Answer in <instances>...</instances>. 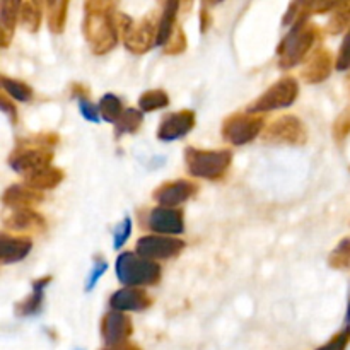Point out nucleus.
Listing matches in <instances>:
<instances>
[{"label": "nucleus", "mask_w": 350, "mask_h": 350, "mask_svg": "<svg viewBox=\"0 0 350 350\" xmlns=\"http://www.w3.org/2000/svg\"><path fill=\"white\" fill-rule=\"evenodd\" d=\"M116 275L120 282L129 287L150 286L159 280L161 267L135 253H123L116 260Z\"/></svg>", "instance_id": "f257e3e1"}, {"label": "nucleus", "mask_w": 350, "mask_h": 350, "mask_svg": "<svg viewBox=\"0 0 350 350\" xmlns=\"http://www.w3.org/2000/svg\"><path fill=\"white\" fill-rule=\"evenodd\" d=\"M188 171L193 176L207 178V180H219L231 164V152L229 150H187Z\"/></svg>", "instance_id": "f03ea898"}, {"label": "nucleus", "mask_w": 350, "mask_h": 350, "mask_svg": "<svg viewBox=\"0 0 350 350\" xmlns=\"http://www.w3.org/2000/svg\"><path fill=\"white\" fill-rule=\"evenodd\" d=\"M103 3H94V12L88 14V21H85V34L94 44L96 51H106L115 44L116 34L115 27H113L111 19L106 12H101Z\"/></svg>", "instance_id": "7ed1b4c3"}, {"label": "nucleus", "mask_w": 350, "mask_h": 350, "mask_svg": "<svg viewBox=\"0 0 350 350\" xmlns=\"http://www.w3.org/2000/svg\"><path fill=\"white\" fill-rule=\"evenodd\" d=\"M297 96V84L294 79H284V81L277 82L273 88H270L255 105L250 106L248 113H258V111H269V109L275 108H286L294 103Z\"/></svg>", "instance_id": "20e7f679"}, {"label": "nucleus", "mask_w": 350, "mask_h": 350, "mask_svg": "<svg viewBox=\"0 0 350 350\" xmlns=\"http://www.w3.org/2000/svg\"><path fill=\"white\" fill-rule=\"evenodd\" d=\"M314 38H317V29L313 27H296L291 31V34L284 41L282 50H280V65L291 67V65L297 64L311 48Z\"/></svg>", "instance_id": "39448f33"}, {"label": "nucleus", "mask_w": 350, "mask_h": 350, "mask_svg": "<svg viewBox=\"0 0 350 350\" xmlns=\"http://www.w3.org/2000/svg\"><path fill=\"white\" fill-rule=\"evenodd\" d=\"M185 243L167 236H144L137 243V255L147 260H166L178 255Z\"/></svg>", "instance_id": "423d86ee"}, {"label": "nucleus", "mask_w": 350, "mask_h": 350, "mask_svg": "<svg viewBox=\"0 0 350 350\" xmlns=\"http://www.w3.org/2000/svg\"><path fill=\"white\" fill-rule=\"evenodd\" d=\"M262 118H255V116L250 115H236L226 122L224 129H222V135L228 142L234 144V146H241V144L255 139L260 130H262Z\"/></svg>", "instance_id": "0eeeda50"}, {"label": "nucleus", "mask_w": 350, "mask_h": 350, "mask_svg": "<svg viewBox=\"0 0 350 350\" xmlns=\"http://www.w3.org/2000/svg\"><path fill=\"white\" fill-rule=\"evenodd\" d=\"M147 226L150 231L157 232V234H181L185 229L181 212L167 207L154 208L150 212Z\"/></svg>", "instance_id": "6e6552de"}, {"label": "nucleus", "mask_w": 350, "mask_h": 350, "mask_svg": "<svg viewBox=\"0 0 350 350\" xmlns=\"http://www.w3.org/2000/svg\"><path fill=\"white\" fill-rule=\"evenodd\" d=\"M51 152L44 149H24L16 154L12 159V167L17 173H23L26 176L38 173V171L50 167Z\"/></svg>", "instance_id": "1a4fd4ad"}, {"label": "nucleus", "mask_w": 350, "mask_h": 350, "mask_svg": "<svg viewBox=\"0 0 350 350\" xmlns=\"http://www.w3.org/2000/svg\"><path fill=\"white\" fill-rule=\"evenodd\" d=\"M267 139L275 140V142L299 144L304 140L303 125L294 116H284L270 126L267 132Z\"/></svg>", "instance_id": "9d476101"}, {"label": "nucleus", "mask_w": 350, "mask_h": 350, "mask_svg": "<svg viewBox=\"0 0 350 350\" xmlns=\"http://www.w3.org/2000/svg\"><path fill=\"white\" fill-rule=\"evenodd\" d=\"M195 116L190 111L171 113L163 120L159 126V139L161 140H174L181 139L193 129Z\"/></svg>", "instance_id": "9b49d317"}, {"label": "nucleus", "mask_w": 350, "mask_h": 350, "mask_svg": "<svg viewBox=\"0 0 350 350\" xmlns=\"http://www.w3.org/2000/svg\"><path fill=\"white\" fill-rule=\"evenodd\" d=\"M150 304V297L140 287H125L111 297V306L118 311H140Z\"/></svg>", "instance_id": "f8f14e48"}, {"label": "nucleus", "mask_w": 350, "mask_h": 350, "mask_svg": "<svg viewBox=\"0 0 350 350\" xmlns=\"http://www.w3.org/2000/svg\"><path fill=\"white\" fill-rule=\"evenodd\" d=\"M130 332H132V323L122 313H109L103 321V335L108 345L125 344Z\"/></svg>", "instance_id": "ddd939ff"}, {"label": "nucleus", "mask_w": 350, "mask_h": 350, "mask_svg": "<svg viewBox=\"0 0 350 350\" xmlns=\"http://www.w3.org/2000/svg\"><path fill=\"white\" fill-rule=\"evenodd\" d=\"M193 191L195 187L188 181H174V183H170L161 188V190H157L156 200L159 202L161 207L173 208L176 205L183 204L185 200H188L193 195Z\"/></svg>", "instance_id": "4468645a"}, {"label": "nucleus", "mask_w": 350, "mask_h": 350, "mask_svg": "<svg viewBox=\"0 0 350 350\" xmlns=\"http://www.w3.org/2000/svg\"><path fill=\"white\" fill-rule=\"evenodd\" d=\"M31 241L19 236L2 234V260L3 263L19 262L29 253Z\"/></svg>", "instance_id": "2eb2a0df"}, {"label": "nucleus", "mask_w": 350, "mask_h": 350, "mask_svg": "<svg viewBox=\"0 0 350 350\" xmlns=\"http://www.w3.org/2000/svg\"><path fill=\"white\" fill-rule=\"evenodd\" d=\"M328 74H330V53L318 51V53H314L313 60L308 64L303 77L308 79L310 82H318L323 81Z\"/></svg>", "instance_id": "dca6fc26"}, {"label": "nucleus", "mask_w": 350, "mask_h": 350, "mask_svg": "<svg viewBox=\"0 0 350 350\" xmlns=\"http://www.w3.org/2000/svg\"><path fill=\"white\" fill-rule=\"evenodd\" d=\"M29 180H27V183H29L31 188H34V190H46V188H53L57 187L58 183H60L62 180V173L58 170H55V167H44V170L38 171V173L31 174V176H27Z\"/></svg>", "instance_id": "f3484780"}, {"label": "nucleus", "mask_w": 350, "mask_h": 350, "mask_svg": "<svg viewBox=\"0 0 350 350\" xmlns=\"http://www.w3.org/2000/svg\"><path fill=\"white\" fill-rule=\"evenodd\" d=\"M40 198L41 197L36 191L26 190V188L21 187H14L7 190L3 200H5V204L10 205V207H29V205H33L34 202H38Z\"/></svg>", "instance_id": "a211bd4d"}, {"label": "nucleus", "mask_w": 350, "mask_h": 350, "mask_svg": "<svg viewBox=\"0 0 350 350\" xmlns=\"http://www.w3.org/2000/svg\"><path fill=\"white\" fill-rule=\"evenodd\" d=\"M178 9V3L170 2L166 3V9L163 12V19H161L159 27H157V43L164 44L170 41L171 33H173V27H174V12Z\"/></svg>", "instance_id": "6ab92c4d"}, {"label": "nucleus", "mask_w": 350, "mask_h": 350, "mask_svg": "<svg viewBox=\"0 0 350 350\" xmlns=\"http://www.w3.org/2000/svg\"><path fill=\"white\" fill-rule=\"evenodd\" d=\"M41 222L43 221H41L40 215H36V214H33L31 211L23 208V211H17L16 215H12V217L7 221V226L12 229H16V231H26V229L40 228Z\"/></svg>", "instance_id": "aec40b11"}, {"label": "nucleus", "mask_w": 350, "mask_h": 350, "mask_svg": "<svg viewBox=\"0 0 350 350\" xmlns=\"http://www.w3.org/2000/svg\"><path fill=\"white\" fill-rule=\"evenodd\" d=\"M48 282H50V279H43L40 280V282L34 284L33 294H31V296L27 297L21 306H17V311H19L21 314H31V313H36V311L40 310L41 303H43L44 286H46Z\"/></svg>", "instance_id": "412c9836"}, {"label": "nucleus", "mask_w": 350, "mask_h": 350, "mask_svg": "<svg viewBox=\"0 0 350 350\" xmlns=\"http://www.w3.org/2000/svg\"><path fill=\"white\" fill-rule=\"evenodd\" d=\"M99 111L106 122H118L122 116V101L115 94H106L99 101Z\"/></svg>", "instance_id": "4be33fe9"}, {"label": "nucleus", "mask_w": 350, "mask_h": 350, "mask_svg": "<svg viewBox=\"0 0 350 350\" xmlns=\"http://www.w3.org/2000/svg\"><path fill=\"white\" fill-rule=\"evenodd\" d=\"M142 123V113L139 109L129 108L122 113L120 120L116 122V133H130L135 132Z\"/></svg>", "instance_id": "5701e85b"}, {"label": "nucleus", "mask_w": 350, "mask_h": 350, "mask_svg": "<svg viewBox=\"0 0 350 350\" xmlns=\"http://www.w3.org/2000/svg\"><path fill=\"white\" fill-rule=\"evenodd\" d=\"M167 105V96L164 91H149L140 98V108L144 111H154V109L164 108Z\"/></svg>", "instance_id": "b1692460"}, {"label": "nucleus", "mask_w": 350, "mask_h": 350, "mask_svg": "<svg viewBox=\"0 0 350 350\" xmlns=\"http://www.w3.org/2000/svg\"><path fill=\"white\" fill-rule=\"evenodd\" d=\"M2 85L14 99H19V101H29L31 94H33V92H31V89L19 81H9L7 77H3Z\"/></svg>", "instance_id": "393cba45"}, {"label": "nucleus", "mask_w": 350, "mask_h": 350, "mask_svg": "<svg viewBox=\"0 0 350 350\" xmlns=\"http://www.w3.org/2000/svg\"><path fill=\"white\" fill-rule=\"evenodd\" d=\"M330 263L337 267V269H347V267H350V238L344 239L337 246V250L332 253Z\"/></svg>", "instance_id": "a878e982"}, {"label": "nucleus", "mask_w": 350, "mask_h": 350, "mask_svg": "<svg viewBox=\"0 0 350 350\" xmlns=\"http://www.w3.org/2000/svg\"><path fill=\"white\" fill-rule=\"evenodd\" d=\"M349 24H350V3H344V5L340 7V10L335 12L334 17H332L330 31L332 33H338V31H342L345 26H349Z\"/></svg>", "instance_id": "bb28decb"}, {"label": "nucleus", "mask_w": 350, "mask_h": 350, "mask_svg": "<svg viewBox=\"0 0 350 350\" xmlns=\"http://www.w3.org/2000/svg\"><path fill=\"white\" fill-rule=\"evenodd\" d=\"M17 7H19V3L2 2V14H0V21H2V26H3V36H5L7 31L12 29L14 21H16Z\"/></svg>", "instance_id": "cd10ccee"}, {"label": "nucleus", "mask_w": 350, "mask_h": 350, "mask_svg": "<svg viewBox=\"0 0 350 350\" xmlns=\"http://www.w3.org/2000/svg\"><path fill=\"white\" fill-rule=\"evenodd\" d=\"M21 17H23V23L29 26V29H36L41 19L36 3H24L23 10H21Z\"/></svg>", "instance_id": "c85d7f7f"}, {"label": "nucleus", "mask_w": 350, "mask_h": 350, "mask_svg": "<svg viewBox=\"0 0 350 350\" xmlns=\"http://www.w3.org/2000/svg\"><path fill=\"white\" fill-rule=\"evenodd\" d=\"M130 232H132V221H130V217H125L123 222H120L118 228L115 229V232H113V236H115V248H122L123 243L129 239Z\"/></svg>", "instance_id": "c756f323"}, {"label": "nucleus", "mask_w": 350, "mask_h": 350, "mask_svg": "<svg viewBox=\"0 0 350 350\" xmlns=\"http://www.w3.org/2000/svg\"><path fill=\"white\" fill-rule=\"evenodd\" d=\"M349 340H350V328H345L344 332L335 335L327 345H323V347H320L318 350H345V347L349 345Z\"/></svg>", "instance_id": "7c9ffc66"}, {"label": "nucleus", "mask_w": 350, "mask_h": 350, "mask_svg": "<svg viewBox=\"0 0 350 350\" xmlns=\"http://www.w3.org/2000/svg\"><path fill=\"white\" fill-rule=\"evenodd\" d=\"M337 67H338V70H347V68H350V29H349V33L345 34L344 43H342V46H340Z\"/></svg>", "instance_id": "2f4dec72"}, {"label": "nucleus", "mask_w": 350, "mask_h": 350, "mask_svg": "<svg viewBox=\"0 0 350 350\" xmlns=\"http://www.w3.org/2000/svg\"><path fill=\"white\" fill-rule=\"evenodd\" d=\"M81 113L84 118H88L89 122H99V106L92 105V103L85 101V99H81Z\"/></svg>", "instance_id": "473e14b6"}, {"label": "nucleus", "mask_w": 350, "mask_h": 350, "mask_svg": "<svg viewBox=\"0 0 350 350\" xmlns=\"http://www.w3.org/2000/svg\"><path fill=\"white\" fill-rule=\"evenodd\" d=\"M349 132H350V108L342 113L340 118L337 120V125H335V133H337L338 139H344Z\"/></svg>", "instance_id": "72a5a7b5"}, {"label": "nucleus", "mask_w": 350, "mask_h": 350, "mask_svg": "<svg viewBox=\"0 0 350 350\" xmlns=\"http://www.w3.org/2000/svg\"><path fill=\"white\" fill-rule=\"evenodd\" d=\"M106 269H108V265H106L105 262H96V267L92 269V272H91V279H89V282H88V291H91L92 287H94V284L98 282L99 277L105 273Z\"/></svg>", "instance_id": "f704fd0d"}, {"label": "nucleus", "mask_w": 350, "mask_h": 350, "mask_svg": "<svg viewBox=\"0 0 350 350\" xmlns=\"http://www.w3.org/2000/svg\"><path fill=\"white\" fill-rule=\"evenodd\" d=\"M122 350H139V349H135L133 345H123Z\"/></svg>", "instance_id": "c9c22d12"}, {"label": "nucleus", "mask_w": 350, "mask_h": 350, "mask_svg": "<svg viewBox=\"0 0 350 350\" xmlns=\"http://www.w3.org/2000/svg\"><path fill=\"white\" fill-rule=\"evenodd\" d=\"M347 323H350V299H349V308H347Z\"/></svg>", "instance_id": "e433bc0d"}, {"label": "nucleus", "mask_w": 350, "mask_h": 350, "mask_svg": "<svg viewBox=\"0 0 350 350\" xmlns=\"http://www.w3.org/2000/svg\"><path fill=\"white\" fill-rule=\"evenodd\" d=\"M349 82H350V79H349Z\"/></svg>", "instance_id": "4c0bfd02"}]
</instances>
